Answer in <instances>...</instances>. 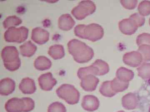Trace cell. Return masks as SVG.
I'll return each mask as SVG.
<instances>
[{
    "mask_svg": "<svg viewBox=\"0 0 150 112\" xmlns=\"http://www.w3.org/2000/svg\"><path fill=\"white\" fill-rule=\"evenodd\" d=\"M68 50L77 62L84 63L89 61L94 56V51L85 43L73 39L68 43Z\"/></svg>",
    "mask_w": 150,
    "mask_h": 112,
    "instance_id": "obj_1",
    "label": "cell"
},
{
    "mask_svg": "<svg viewBox=\"0 0 150 112\" xmlns=\"http://www.w3.org/2000/svg\"><path fill=\"white\" fill-rule=\"evenodd\" d=\"M1 57L6 69L13 71L19 68L21 62L17 49L14 46H7L3 49Z\"/></svg>",
    "mask_w": 150,
    "mask_h": 112,
    "instance_id": "obj_2",
    "label": "cell"
},
{
    "mask_svg": "<svg viewBox=\"0 0 150 112\" xmlns=\"http://www.w3.org/2000/svg\"><path fill=\"white\" fill-rule=\"evenodd\" d=\"M59 98L64 100L68 104L74 105L79 101L80 93L74 85L62 84L56 91Z\"/></svg>",
    "mask_w": 150,
    "mask_h": 112,
    "instance_id": "obj_3",
    "label": "cell"
},
{
    "mask_svg": "<svg viewBox=\"0 0 150 112\" xmlns=\"http://www.w3.org/2000/svg\"><path fill=\"white\" fill-rule=\"evenodd\" d=\"M96 6L91 1H82L79 3L71 11L73 15L79 20H81L86 17L94 13Z\"/></svg>",
    "mask_w": 150,
    "mask_h": 112,
    "instance_id": "obj_4",
    "label": "cell"
},
{
    "mask_svg": "<svg viewBox=\"0 0 150 112\" xmlns=\"http://www.w3.org/2000/svg\"><path fill=\"white\" fill-rule=\"evenodd\" d=\"M28 34V29L23 26L18 28L11 27L5 32L4 39L8 42L22 43L27 39Z\"/></svg>",
    "mask_w": 150,
    "mask_h": 112,
    "instance_id": "obj_5",
    "label": "cell"
},
{
    "mask_svg": "<svg viewBox=\"0 0 150 112\" xmlns=\"http://www.w3.org/2000/svg\"><path fill=\"white\" fill-rule=\"evenodd\" d=\"M104 35V29L99 24L91 23L86 25L84 30V39L96 42L100 40Z\"/></svg>",
    "mask_w": 150,
    "mask_h": 112,
    "instance_id": "obj_6",
    "label": "cell"
},
{
    "mask_svg": "<svg viewBox=\"0 0 150 112\" xmlns=\"http://www.w3.org/2000/svg\"><path fill=\"white\" fill-rule=\"evenodd\" d=\"M123 60L125 64L134 67L140 66L143 62V57L138 51L126 53L123 55Z\"/></svg>",
    "mask_w": 150,
    "mask_h": 112,
    "instance_id": "obj_7",
    "label": "cell"
},
{
    "mask_svg": "<svg viewBox=\"0 0 150 112\" xmlns=\"http://www.w3.org/2000/svg\"><path fill=\"white\" fill-rule=\"evenodd\" d=\"M40 88L46 91L52 90L57 83V80L53 77L51 73H47L40 75L38 78Z\"/></svg>",
    "mask_w": 150,
    "mask_h": 112,
    "instance_id": "obj_8",
    "label": "cell"
},
{
    "mask_svg": "<svg viewBox=\"0 0 150 112\" xmlns=\"http://www.w3.org/2000/svg\"><path fill=\"white\" fill-rule=\"evenodd\" d=\"M49 39V33L45 29L40 27H35L33 29L31 39L35 43L43 45L48 42Z\"/></svg>",
    "mask_w": 150,
    "mask_h": 112,
    "instance_id": "obj_9",
    "label": "cell"
},
{
    "mask_svg": "<svg viewBox=\"0 0 150 112\" xmlns=\"http://www.w3.org/2000/svg\"><path fill=\"white\" fill-rule=\"evenodd\" d=\"M118 26L120 31L126 35H133L138 28L136 23L130 18L122 20L119 22Z\"/></svg>",
    "mask_w": 150,
    "mask_h": 112,
    "instance_id": "obj_10",
    "label": "cell"
},
{
    "mask_svg": "<svg viewBox=\"0 0 150 112\" xmlns=\"http://www.w3.org/2000/svg\"><path fill=\"white\" fill-rule=\"evenodd\" d=\"M5 108L7 112H23L24 102L22 99L12 98L6 103Z\"/></svg>",
    "mask_w": 150,
    "mask_h": 112,
    "instance_id": "obj_11",
    "label": "cell"
},
{
    "mask_svg": "<svg viewBox=\"0 0 150 112\" xmlns=\"http://www.w3.org/2000/svg\"><path fill=\"white\" fill-rule=\"evenodd\" d=\"M81 106L84 109L90 112L96 111L99 106V102L96 96L87 95L84 96Z\"/></svg>",
    "mask_w": 150,
    "mask_h": 112,
    "instance_id": "obj_12",
    "label": "cell"
},
{
    "mask_svg": "<svg viewBox=\"0 0 150 112\" xmlns=\"http://www.w3.org/2000/svg\"><path fill=\"white\" fill-rule=\"evenodd\" d=\"M81 80V86L85 91H87L95 90L99 81L98 78L91 75L86 76Z\"/></svg>",
    "mask_w": 150,
    "mask_h": 112,
    "instance_id": "obj_13",
    "label": "cell"
},
{
    "mask_svg": "<svg viewBox=\"0 0 150 112\" xmlns=\"http://www.w3.org/2000/svg\"><path fill=\"white\" fill-rule=\"evenodd\" d=\"M16 83L14 80L9 78H4L0 81V94L7 96L14 91Z\"/></svg>",
    "mask_w": 150,
    "mask_h": 112,
    "instance_id": "obj_14",
    "label": "cell"
},
{
    "mask_svg": "<svg viewBox=\"0 0 150 112\" xmlns=\"http://www.w3.org/2000/svg\"><path fill=\"white\" fill-rule=\"evenodd\" d=\"M19 88L24 94H33L36 91L35 81L28 77L25 78L22 80Z\"/></svg>",
    "mask_w": 150,
    "mask_h": 112,
    "instance_id": "obj_15",
    "label": "cell"
},
{
    "mask_svg": "<svg viewBox=\"0 0 150 112\" xmlns=\"http://www.w3.org/2000/svg\"><path fill=\"white\" fill-rule=\"evenodd\" d=\"M75 20L69 14L62 15L59 17L58 25L60 29L63 30H69L74 26Z\"/></svg>",
    "mask_w": 150,
    "mask_h": 112,
    "instance_id": "obj_16",
    "label": "cell"
},
{
    "mask_svg": "<svg viewBox=\"0 0 150 112\" xmlns=\"http://www.w3.org/2000/svg\"><path fill=\"white\" fill-rule=\"evenodd\" d=\"M137 96L134 93H130L125 95L122 99L123 106L127 110H133L138 106Z\"/></svg>",
    "mask_w": 150,
    "mask_h": 112,
    "instance_id": "obj_17",
    "label": "cell"
},
{
    "mask_svg": "<svg viewBox=\"0 0 150 112\" xmlns=\"http://www.w3.org/2000/svg\"><path fill=\"white\" fill-rule=\"evenodd\" d=\"M20 50L22 55L29 57L35 53L37 47L31 41H28L20 47Z\"/></svg>",
    "mask_w": 150,
    "mask_h": 112,
    "instance_id": "obj_18",
    "label": "cell"
},
{
    "mask_svg": "<svg viewBox=\"0 0 150 112\" xmlns=\"http://www.w3.org/2000/svg\"><path fill=\"white\" fill-rule=\"evenodd\" d=\"M51 66V61L45 56L38 57L34 62V66L38 70H46L49 69Z\"/></svg>",
    "mask_w": 150,
    "mask_h": 112,
    "instance_id": "obj_19",
    "label": "cell"
},
{
    "mask_svg": "<svg viewBox=\"0 0 150 112\" xmlns=\"http://www.w3.org/2000/svg\"><path fill=\"white\" fill-rule=\"evenodd\" d=\"M48 54L54 60H59L65 55L64 49L62 45H55L50 47Z\"/></svg>",
    "mask_w": 150,
    "mask_h": 112,
    "instance_id": "obj_20",
    "label": "cell"
},
{
    "mask_svg": "<svg viewBox=\"0 0 150 112\" xmlns=\"http://www.w3.org/2000/svg\"><path fill=\"white\" fill-rule=\"evenodd\" d=\"M134 74L132 71L121 67L119 68L116 73V77L123 81H128L132 80L134 78Z\"/></svg>",
    "mask_w": 150,
    "mask_h": 112,
    "instance_id": "obj_21",
    "label": "cell"
},
{
    "mask_svg": "<svg viewBox=\"0 0 150 112\" xmlns=\"http://www.w3.org/2000/svg\"><path fill=\"white\" fill-rule=\"evenodd\" d=\"M98 70L97 68L93 65L86 67H82L80 68L78 71V76L79 78L81 79L86 76L91 75L98 76Z\"/></svg>",
    "mask_w": 150,
    "mask_h": 112,
    "instance_id": "obj_22",
    "label": "cell"
},
{
    "mask_svg": "<svg viewBox=\"0 0 150 112\" xmlns=\"http://www.w3.org/2000/svg\"><path fill=\"white\" fill-rule=\"evenodd\" d=\"M111 87L112 90L116 93L125 91L129 86V82L120 80L115 77L111 80Z\"/></svg>",
    "mask_w": 150,
    "mask_h": 112,
    "instance_id": "obj_23",
    "label": "cell"
},
{
    "mask_svg": "<svg viewBox=\"0 0 150 112\" xmlns=\"http://www.w3.org/2000/svg\"><path fill=\"white\" fill-rule=\"evenodd\" d=\"M99 91L102 95L107 97H111L115 96L116 93L112 90L111 87V81H105L101 84Z\"/></svg>",
    "mask_w": 150,
    "mask_h": 112,
    "instance_id": "obj_24",
    "label": "cell"
},
{
    "mask_svg": "<svg viewBox=\"0 0 150 112\" xmlns=\"http://www.w3.org/2000/svg\"><path fill=\"white\" fill-rule=\"evenodd\" d=\"M21 19L15 15L8 17L3 22V26L6 29L14 27L21 24Z\"/></svg>",
    "mask_w": 150,
    "mask_h": 112,
    "instance_id": "obj_25",
    "label": "cell"
},
{
    "mask_svg": "<svg viewBox=\"0 0 150 112\" xmlns=\"http://www.w3.org/2000/svg\"><path fill=\"white\" fill-rule=\"evenodd\" d=\"M138 75L144 79L150 78V63L144 62L137 69Z\"/></svg>",
    "mask_w": 150,
    "mask_h": 112,
    "instance_id": "obj_26",
    "label": "cell"
},
{
    "mask_svg": "<svg viewBox=\"0 0 150 112\" xmlns=\"http://www.w3.org/2000/svg\"><path fill=\"white\" fill-rule=\"evenodd\" d=\"M92 64L98 69L99 71L98 76L104 75L109 72V65L106 62L102 60H97Z\"/></svg>",
    "mask_w": 150,
    "mask_h": 112,
    "instance_id": "obj_27",
    "label": "cell"
},
{
    "mask_svg": "<svg viewBox=\"0 0 150 112\" xmlns=\"http://www.w3.org/2000/svg\"><path fill=\"white\" fill-rule=\"evenodd\" d=\"M139 13L143 16H147L150 14V1H144L139 4L138 6Z\"/></svg>",
    "mask_w": 150,
    "mask_h": 112,
    "instance_id": "obj_28",
    "label": "cell"
},
{
    "mask_svg": "<svg viewBox=\"0 0 150 112\" xmlns=\"http://www.w3.org/2000/svg\"><path fill=\"white\" fill-rule=\"evenodd\" d=\"M138 51L142 55L143 61H150V46L142 45L139 46Z\"/></svg>",
    "mask_w": 150,
    "mask_h": 112,
    "instance_id": "obj_29",
    "label": "cell"
},
{
    "mask_svg": "<svg viewBox=\"0 0 150 112\" xmlns=\"http://www.w3.org/2000/svg\"><path fill=\"white\" fill-rule=\"evenodd\" d=\"M48 112H67L66 107L62 103L54 102L48 108Z\"/></svg>",
    "mask_w": 150,
    "mask_h": 112,
    "instance_id": "obj_30",
    "label": "cell"
},
{
    "mask_svg": "<svg viewBox=\"0 0 150 112\" xmlns=\"http://www.w3.org/2000/svg\"><path fill=\"white\" fill-rule=\"evenodd\" d=\"M137 43L139 47L142 45L150 46V34L146 33L140 34L137 37Z\"/></svg>",
    "mask_w": 150,
    "mask_h": 112,
    "instance_id": "obj_31",
    "label": "cell"
},
{
    "mask_svg": "<svg viewBox=\"0 0 150 112\" xmlns=\"http://www.w3.org/2000/svg\"><path fill=\"white\" fill-rule=\"evenodd\" d=\"M129 18L132 20L137 24L138 27H142L145 22L144 16L139 13H136L131 15Z\"/></svg>",
    "mask_w": 150,
    "mask_h": 112,
    "instance_id": "obj_32",
    "label": "cell"
},
{
    "mask_svg": "<svg viewBox=\"0 0 150 112\" xmlns=\"http://www.w3.org/2000/svg\"><path fill=\"white\" fill-rule=\"evenodd\" d=\"M25 104V108L23 112L31 111L35 107V102L31 98L24 97L22 98Z\"/></svg>",
    "mask_w": 150,
    "mask_h": 112,
    "instance_id": "obj_33",
    "label": "cell"
},
{
    "mask_svg": "<svg viewBox=\"0 0 150 112\" xmlns=\"http://www.w3.org/2000/svg\"><path fill=\"white\" fill-rule=\"evenodd\" d=\"M121 3L123 7L125 8L132 10L137 7L138 1L136 0H121Z\"/></svg>",
    "mask_w": 150,
    "mask_h": 112,
    "instance_id": "obj_34",
    "label": "cell"
},
{
    "mask_svg": "<svg viewBox=\"0 0 150 112\" xmlns=\"http://www.w3.org/2000/svg\"><path fill=\"white\" fill-rule=\"evenodd\" d=\"M85 24H78L74 28V33L76 36L80 38L84 39V30Z\"/></svg>",
    "mask_w": 150,
    "mask_h": 112,
    "instance_id": "obj_35",
    "label": "cell"
},
{
    "mask_svg": "<svg viewBox=\"0 0 150 112\" xmlns=\"http://www.w3.org/2000/svg\"><path fill=\"white\" fill-rule=\"evenodd\" d=\"M148 82H149V83L150 85V78H149V80H148Z\"/></svg>",
    "mask_w": 150,
    "mask_h": 112,
    "instance_id": "obj_36",
    "label": "cell"
},
{
    "mask_svg": "<svg viewBox=\"0 0 150 112\" xmlns=\"http://www.w3.org/2000/svg\"><path fill=\"white\" fill-rule=\"evenodd\" d=\"M117 112H125L123 111H118Z\"/></svg>",
    "mask_w": 150,
    "mask_h": 112,
    "instance_id": "obj_37",
    "label": "cell"
},
{
    "mask_svg": "<svg viewBox=\"0 0 150 112\" xmlns=\"http://www.w3.org/2000/svg\"><path fill=\"white\" fill-rule=\"evenodd\" d=\"M149 24L150 25V18H149Z\"/></svg>",
    "mask_w": 150,
    "mask_h": 112,
    "instance_id": "obj_38",
    "label": "cell"
},
{
    "mask_svg": "<svg viewBox=\"0 0 150 112\" xmlns=\"http://www.w3.org/2000/svg\"><path fill=\"white\" fill-rule=\"evenodd\" d=\"M149 112H150V107L149 108Z\"/></svg>",
    "mask_w": 150,
    "mask_h": 112,
    "instance_id": "obj_39",
    "label": "cell"
}]
</instances>
